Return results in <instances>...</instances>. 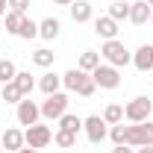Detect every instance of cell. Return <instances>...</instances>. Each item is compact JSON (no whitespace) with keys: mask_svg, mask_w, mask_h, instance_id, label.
Wrapping results in <instances>:
<instances>
[{"mask_svg":"<svg viewBox=\"0 0 153 153\" xmlns=\"http://www.w3.org/2000/svg\"><path fill=\"white\" fill-rule=\"evenodd\" d=\"M115 144H130V147H150L153 144V124L141 121V124H115L109 133Z\"/></svg>","mask_w":153,"mask_h":153,"instance_id":"obj_1","label":"cell"},{"mask_svg":"<svg viewBox=\"0 0 153 153\" xmlns=\"http://www.w3.org/2000/svg\"><path fill=\"white\" fill-rule=\"evenodd\" d=\"M100 56L106 59L112 68H124V65H130V62H133V53H130V50H127V47H124L118 38L106 41V44L100 47Z\"/></svg>","mask_w":153,"mask_h":153,"instance_id":"obj_2","label":"cell"},{"mask_svg":"<svg viewBox=\"0 0 153 153\" xmlns=\"http://www.w3.org/2000/svg\"><path fill=\"white\" fill-rule=\"evenodd\" d=\"M24 141H27V147H47L50 141H53V133H50V127L47 124H33V127H27L24 130Z\"/></svg>","mask_w":153,"mask_h":153,"instance_id":"obj_3","label":"cell"},{"mask_svg":"<svg viewBox=\"0 0 153 153\" xmlns=\"http://www.w3.org/2000/svg\"><path fill=\"white\" fill-rule=\"evenodd\" d=\"M68 94H62V91H56V94H47V100L41 103V115L44 118H50V121H56V118H62V115L68 112Z\"/></svg>","mask_w":153,"mask_h":153,"instance_id":"obj_4","label":"cell"},{"mask_svg":"<svg viewBox=\"0 0 153 153\" xmlns=\"http://www.w3.org/2000/svg\"><path fill=\"white\" fill-rule=\"evenodd\" d=\"M153 112V103L147 100V97H133L130 103H127V109H124V115L133 121V124H141V121H147Z\"/></svg>","mask_w":153,"mask_h":153,"instance_id":"obj_5","label":"cell"},{"mask_svg":"<svg viewBox=\"0 0 153 153\" xmlns=\"http://www.w3.org/2000/svg\"><path fill=\"white\" fill-rule=\"evenodd\" d=\"M91 76H94V82L100 88H118L121 85V74H118V68H112V65H97L94 71H91Z\"/></svg>","mask_w":153,"mask_h":153,"instance_id":"obj_6","label":"cell"},{"mask_svg":"<svg viewBox=\"0 0 153 153\" xmlns=\"http://www.w3.org/2000/svg\"><path fill=\"white\" fill-rule=\"evenodd\" d=\"M82 127H85V135H88V141L91 144H100L103 138H106V121L100 118V115H91V118H85L82 121Z\"/></svg>","mask_w":153,"mask_h":153,"instance_id":"obj_7","label":"cell"},{"mask_svg":"<svg viewBox=\"0 0 153 153\" xmlns=\"http://www.w3.org/2000/svg\"><path fill=\"white\" fill-rule=\"evenodd\" d=\"M38 115H41V106H36L30 97H24V100L18 103V124L33 127V124H38Z\"/></svg>","mask_w":153,"mask_h":153,"instance_id":"obj_8","label":"cell"},{"mask_svg":"<svg viewBox=\"0 0 153 153\" xmlns=\"http://www.w3.org/2000/svg\"><path fill=\"white\" fill-rule=\"evenodd\" d=\"M150 15H153V9H150L147 0H135V3H130V21H133L135 27H144V24L150 21Z\"/></svg>","mask_w":153,"mask_h":153,"instance_id":"obj_9","label":"cell"},{"mask_svg":"<svg viewBox=\"0 0 153 153\" xmlns=\"http://www.w3.org/2000/svg\"><path fill=\"white\" fill-rule=\"evenodd\" d=\"M133 65L138 71H153V44H141L133 53Z\"/></svg>","mask_w":153,"mask_h":153,"instance_id":"obj_10","label":"cell"},{"mask_svg":"<svg viewBox=\"0 0 153 153\" xmlns=\"http://www.w3.org/2000/svg\"><path fill=\"white\" fill-rule=\"evenodd\" d=\"M94 33L100 38H106V41H112L115 36H118V21H112L109 15H103V18L94 21Z\"/></svg>","mask_w":153,"mask_h":153,"instance_id":"obj_11","label":"cell"},{"mask_svg":"<svg viewBox=\"0 0 153 153\" xmlns=\"http://www.w3.org/2000/svg\"><path fill=\"white\" fill-rule=\"evenodd\" d=\"M0 141H3V147H6V150H15V153H18L21 147H27L24 133H21V130H15V127H12V130H6V133L0 135Z\"/></svg>","mask_w":153,"mask_h":153,"instance_id":"obj_12","label":"cell"},{"mask_svg":"<svg viewBox=\"0 0 153 153\" xmlns=\"http://www.w3.org/2000/svg\"><path fill=\"white\" fill-rule=\"evenodd\" d=\"M85 71H79V68H71V71H65L62 74V85L68 88V91H79V85H82V79H85Z\"/></svg>","mask_w":153,"mask_h":153,"instance_id":"obj_13","label":"cell"},{"mask_svg":"<svg viewBox=\"0 0 153 153\" xmlns=\"http://www.w3.org/2000/svg\"><path fill=\"white\" fill-rule=\"evenodd\" d=\"M71 18H74L76 24L91 21V3H88V0H74V3H71Z\"/></svg>","mask_w":153,"mask_h":153,"instance_id":"obj_14","label":"cell"},{"mask_svg":"<svg viewBox=\"0 0 153 153\" xmlns=\"http://www.w3.org/2000/svg\"><path fill=\"white\" fill-rule=\"evenodd\" d=\"M59 30H62V24H59L56 18H44L41 24H38V36L47 38V41H53V38L59 36Z\"/></svg>","mask_w":153,"mask_h":153,"instance_id":"obj_15","label":"cell"},{"mask_svg":"<svg viewBox=\"0 0 153 153\" xmlns=\"http://www.w3.org/2000/svg\"><path fill=\"white\" fill-rule=\"evenodd\" d=\"M59 130H62V133H79V130H82V121H79V118H76V115H71V112H65L62 115V118H59Z\"/></svg>","mask_w":153,"mask_h":153,"instance_id":"obj_16","label":"cell"},{"mask_svg":"<svg viewBox=\"0 0 153 153\" xmlns=\"http://www.w3.org/2000/svg\"><path fill=\"white\" fill-rule=\"evenodd\" d=\"M97 65H100V53H94V50H85V53L79 56V65H76V68H79V71H85V74H91Z\"/></svg>","mask_w":153,"mask_h":153,"instance_id":"obj_17","label":"cell"},{"mask_svg":"<svg viewBox=\"0 0 153 153\" xmlns=\"http://www.w3.org/2000/svg\"><path fill=\"white\" fill-rule=\"evenodd\" d=\"M12 82H15V85L21 88V94H24V97H30V91L36 88V82H33V76H30V71H18Z\"/></svg>","mask_w":153,"mask_h":153,"instance_id":"obj_18","label":"cell"},{"mask_svg":"<svg viewBox=\"0 0 153 153\" xmlns=\"http://www.w3.org/2000/svg\"><path fill=\"white\" fill-rule=\"evenodd\" d=\"M59 85H62V76H56V74H44L41 82H38V88H41L44 94H56Z\"/></svg>","mask_w":153,"mask_h":153,"instance_id":"obj_19","label":"cell"},{"mask_svg":"<svg viewBox=\"0 0 153 153\" xmlns=\"http://www.w3.org/2000/svg\"><path fill=\"white\" fill-rule=\"evenodd\" d=\"M109 18H112V21H124V18H130V3H124V0H115L112 6H109Z\"/></svg>","mask_w":153,"mask_h":153,"instance_id":"obj_20","label":"cell"},{"mask_svg":"<svg viewBox=\"0 0 153 153\" xmlns=\"http://www.w3.org/2000/svg\"><path fill=\"white\" fill-rule=\"evenodd\" d=\"M103 121H106V124H121V121H124V106L109 103V106H106V112H103Z\"/></svg>","mask_w":153,"mask_h":153,"instance_id":"obj_21","label":"cell"},{"mask_svg":"<svg viewBox=\"0 0 153 153\" xmlns=\"http://www.w3.org/2000/svg\"><path fill=\"white\" fill-rule=\"evenodd\" d=\"M18 74V68H15V62H9V59H0V82L6 85V82H12Z\"/></svg>","mask_w":153,"mask_h":153,"instance_id":"obj_22","label":"cell"},{"mask_svg":"<svg viewBox=\"0 0 153 153\" xmlns=\"http://www.w3.org/2000/svg\"><path fill=\"white\" fill-rule=\"evenodd\" d=\"M18 36L21 38H36L38 36V24L33 18H27V15H24V21H21V30H18Z\"/></svg>","mask_w":153,"mask_h":153,"instance_id":"obj_23","label":"cell"},{"mask_svg":"<svg viewBox=\"0 0 153 153\" xmlns=\"http://www.w3.org/2000/svg\"><path fill=\"white\" fill-rule=\"evenodd\" d=\"M3 100H6V103H21L24 94H21V88L15 82H6V85H3Z\"/></svg>","mask_w":153,"mask_h":153,"instance_id":"obj_24","label":"cell"},{"mask_svg":"<svg viewBox=\"0 0 153 153\" xmlns=\"http://www.w3.org/2000/svg\"><path fill=\"white\" fill-rule=\"evenodd\" d=\"M33 62H36L38 68H50V65H53V53H50L47 47H41V50L33 53Z\"/></svg>","mask_w":153,"mask_h":153,"instance_id":"obj_25","label":"cell"},{"mask_svg":"<svg viewBox=\"0 0 153 153\" xmlns=\"http://www.w3.org/2000/svg\"><path fill=\"white\" fill-rule=\"evenodd\" d=\"M21 21H24V15H18V12H6V33H15V36H18Z\"/></svg>","mask_w":153,"mask_h":153,"instance_id":"obj_26","label":"cell"},{"mask_svg":"<svg viewBox=\"0 0 153 153\" xmlns=\"http://www.w3.org/2000/svg\"><path fill=\"white\" fill-rule=\"evenodd\" d=\"M94 88H97V82H94V76H85V79H82V85H79V91H76V94H79V97H91V94H94Z\"/></svg>","mask_w":153,"mask_h":153,"instance_id":"obj_27","label":"cell"},{"mask_svg":"<svg viewBox=\"0 0 153 153\" xmlns=\"http://www.w3.org/2000/svg\"><path fill=\"white\" fill-rule=\"evenodd\" d=\"M56 144H59V147H74V144H76V135L59 130V133H56Z\"/></svg>","mask_w":153,"mask_h":153,"instance_id":"obj_28","label":"cell"},{"mask_svg":"<svg viewBox=\"0 0 153 153\" xmlns=\"http://www.w3.org/2000/svg\"><path fill=\"white\" fill-rule=\"evenodd\" d=\"M6 3H9V9L18 12V15H27V9H30V0H6Z\"/></svg>","mask_w":153,"mask_h":153,"instance_id":"obj_29","label":"cell"},{"mask_svg":"<svg viewBox=\"0 0 153 153\" xmlns=\"http://www.w3.org/2000/svg\"><path fill=\"white\" fill-rule=\"evenodd\" d=\"M112 153H133V147H130V144H115Z\"/></svg>","mask_w":153,"mask_h":153,"instance_id":"obj_30","label":"cell"},{"mask_svg":"<svg viewBox=\"0 0 153 153\" xmlns=\"http://www.w3.org/2000/svg\"><path fill=\"white\" fill-rule=\"evenodd\" d=\"M50 3H56V6H71L74 0H50Z\"/></svg>","mask_w":153,"mask_h":153,"instance_id":"obj_31","label":"cell"},{"mask_svg":"<svg viewBox=\"0 0 153 153\" xmlns=\"http://www.w3.org/2000/svg\"><path fill=\"white\" fill-rule=\"evenodd\" d=\"M6 9H9V3H6V0H0V15H6Z\"/></svg>","mask_w":153,"mask_h":153,"instance_id":"obj_32","label":"cell"},{"mask_svg":"<svg viewBox=\"0 0 153 153\" xmlns=\"http://www.w3.org/2000/svg\"><path fill=\"white\" fill-rule=\"evenodd\" d=\"M18 153H38V150H36V147H21Z\"/></svg>","mask_w":153,"mask_h":153,"instance_id":"obj_33","label":"cell"},{"mask_svg":"<svg viewBox=\"0 0 153 153\" xmlns=\"http://www.w3.org/2000/svg\"><path fill=\"white\" fill-rule=\"evenodd\" d=\"M138 153H153V144L150 147H138Z\"/></svg>","mask_w":153,"mask_h":153,"instance_id":"obj_34","label":"cell"},{"mask_svg":"<svg viewBox=\"0 0 153 153\" xmlns=\"http://www.w3.org/2000/svg\"><path fill=\"white\" fill-rule=\"evenodd\" d=\"M0 153H3V141H0Z\"/></svg>","mask_w":153,"mask_h":153,"instance_id":"obj_35","label":"cell"},{"mask_svg":"<svg viewBox=\"0 0 153 153\" xmlns=\"http://www.w3.org/2000/svg\"><path fill=\"white\" fill-rule=\"evenodd\" d=\"M147 3H150V6H153V0H147Z\"/></svg>","mask_w":153,"mask_h":153,"instance_id":"obj_36","label":"cell"},{"mask_svg":"<svg viewBox=\"0 0 153 153\" xmlns=\"http://www.w3.org/2000/svg\"><path fill=\"white\" fill-rule=\"evenodd\" d=\"M150 21H153V15H150Z\"/></svg>","mask_w":153,"mask_h":153,"instance_id":"obj_37","label":"cell"}]
</instances>
